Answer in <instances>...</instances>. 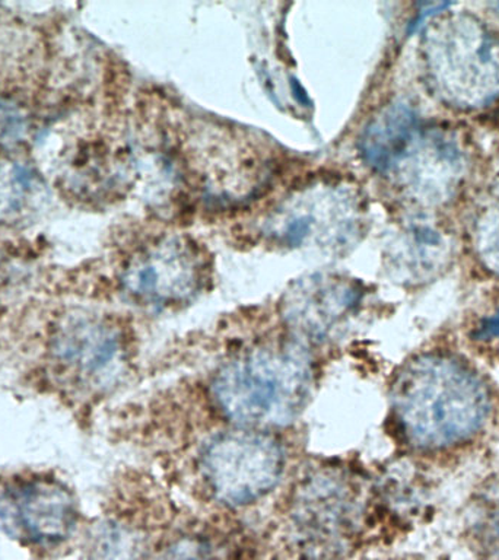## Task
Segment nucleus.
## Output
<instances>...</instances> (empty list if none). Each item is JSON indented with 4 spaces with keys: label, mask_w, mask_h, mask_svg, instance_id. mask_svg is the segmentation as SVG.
I'll return each mask as SVG.
<instances>
[{
    "label": "nucleus",
    "mask_w": 499,
    "mask_h": 560,
    "mask_svg": "<svg viewBox=\"0 0 499 560\" xmlns=\"http://www.w3.org/2000/svg\"><path fill=\"white\" fill-rule=\"evenodd\" d=\"M361 298V288L344 276H309L298 280L285 293V323L300 339L324 340L349 318Z\"/></svg>",
    "instance_id": "obj_7"
},
{
    "label": "nucleus",
    "mask_w": 499,
    "mask_h": 560,
    "mask_svg": "<svg viewBox=\"0 0 499 560\" xmlns=\"http://www.w3.org/2000/svg\"><path fill=\"white\" fill-rule=\"evenodd\" d=\"M473 245L485 269L499 276V187L495 188L477 212Z\"/></svg>",
    "instance_id": "obj_15"
},
{
    "label": "nucleus",
    "mask_w": 499,
    "mask_h": 560,
    "mask_svg": "<svg viewBox=\"0 0 499 560\" xmlns=\"http://www.w3.org/2000/svg\"><path fill=\"white\" fill-rule=\"evenodd\" d=\"M425 72L441 101L460 109L485 107L499 96V37L466 12L433 18L422 37Z\"/></svg>",
    "instance_id": "obj_3"
},
{
    "label": "nucleus",
    "mask_w": 499,
    "mask_h": 560,
    "mask_svg": "<svg viewBox=\"0 0 499 560\" xmlns=\"http://www.w3.org/2000/svg\"><path fill=\"white\" fill-rule=\"evenodd\" d=\"M477 532L486 549L499 556V479L477 499Z\"/></svg>",
    "instance_id": "obj_16"
},
{
    "label": "nucleus",
    "mask_w": 499,
    "mask_h": 560,
    "mask_svg": "<svg viewBox=\"0 0 499 560\" xmlns=\"http://www.w3.org/2000/svg\"><path fill=\"white\" fill-rule=\"evenodd\" d=\"M43 199V184L26 166L0 161V225L28 218Z\"/></svg>",
    "instance_id": "obj_13"
},
{
    "label": "nucleus",
    "mask_w": 499,
    "mask_h": 560,
    "mask_svg": "<svg viewBox=\"0 0 499 560\" xmlns=\"http://www.w3.org/2000/svg\"><path fill=\"white\" fill-rule=\"evenodd\" d=\"M8 503L12 523L35 542L65 540L77 524L74 499L56 481H26L13 490Z\"/></svg>",
    "instance_id": "obj_9"
},
{
    "label": "nucleus",
    "mask_w": 499,
    "mask_h": 560,
    "mask_svg": "<svg viewBox=\"0 0 499 560\" xmlns=\"http://www.w3.org/2000/svg\"><path fill=\"white\" fill-rule=\"evenodd\" d=\"M288 514L300 553L306 560H333L344 555L357 536L361 493L344 468H315L293 490Z\"/></svg>",
    "instance_id": "obj_4"
},
{
    "label": "nucleus",
    "mask_w": 499,
    "mask_h": 560,
    "mask_svg": "<svg viewBox=\"0 0 499 560\" xmlns=\"http://www.w3.org/2000/svg\"><path fill=\"white\" fill-rule=\"evenodd\" d=\"M476 339L498 343L499 341V314L490 315L479 324L476 330Z\"/></svg>",
    "instance_id": "obj_19"
},
{
    "label": "nucleus",
    "mask_w": 499,
    "mask_h": 560,
    "mask_svg": "<svg viewBox=\"0 0 499 560\" xmlns=\"http://www.w3.org/2000/svg\"><path fill=\"white\" fill-rule=\"evenodd\" d=\"M26 130L24 112L11 101H0V144L18 142Z\"/></svg>",
    "instance_id": "obj_18"
},
{
    "label": "nucleus",
    "mask_w": 499,
    "mask_h": 560,
    "mask_svg": "<svg viewBox=\"0 0 499 560\" xmlns=\"http://www.w3.org/2000/svg\"><path fill=\"white\" fill-rule=\"evenodd\" d=\"M158 560H222L212 542L200 536H183L170 542Z\"/></svg>",
    "instance_id": "obj_17"
},
{
    "label": "nucleus",
    "mask_w": 499,
    "mask_h": 560,
    "mask_svg": "<svg viewBox=\"0 0 499 560\" xmlns=\"http://www.w3.org/2000/svg\"><path fill=\"white\" fill-rule=\"evenodd\" d=\"M57 341L66 361L90 376L112 374L125 359L121 332L105 319H69L61 327Z\"/></svg>",
    "instance_id": "obj_10"
},
{
    "label": "nucleus",
    "mask_w": 499,
    "mask_h": 560,
    "mask_svg": "<svg viewBox=\"0 0 499 560\" xmlns=\"http://www.w3.org/2000/svg\"><path fill=\"white\" fill-rule=\"evenodd\" d=\"M314 365L301 341L241 350L223 362L210 385L214 406L240 428L274 431L305 410Z\"/></svg>",
    "instance_id": "obj_2"
},
{
    "label": "nucleus",
    "mask_w": 499,
    "mask_h": 560,
    "mask_svg": "<svg viewBox=\"0 0 499 560\" xmlns=\"http://www.w3.org/2000/svg\"><path fill=\"white\" fill-rule=\"evenodd\" d=\"M467 158L451 131L422 129L397 165L403 182L415 199L425 205H442L459 190L466 175Z\"/></svg>",
    "instance_id": "obj_8"
},
{
    "label": "nucleus",
    "mask_w": 499,
    "mask_h": 560,
    "mask_svg": "<svg viewBox=\"0 0 499 560\" xmlns=\"http://www.w3.org/2000/svg\"><path fill=\"white\" fill-rule=\"evenodd\" d=\"M392 410L407 444L425 451L451 448L471 440L488 422L489 389L460 359L423 353L397 372Z\"/></svg>",
    "instance_id": "obj_1"
},
{
    "label": "nucleus",
    "mask_w": 499,
    "mask_h": 560,
    "mask_svg": "<svg viewBox=\"0 0 499 560\" xmlns=\"http://www.w3.org/2000/svg\"><path fill=\"white\" fill-rule=\"evenodd\" d=\"M287 455L267 431L240 428L219 432L200 451L199 472L218 502L232 508L260 501L282 480Z\"/></svg>",
    "instance_id": "obj_5"
},
{
    "label": "nucleus",
    "mask_w": 499,
    "mask_h": 560,
    "mask_svg": "<svg viewBox=\"0 0 499 560\" xmlns=\"http://www.w3.org/2000/svg\"><path fill=\"white\" fill-rule=\"evenodd\" d=\"M450 254L449 241L440 230L429 225H415L407 234L398 270L406 280L422 282L444 269Z\"/></svg>",
    "instance_id": "obj_12"
},
{
    "label": "nucleus",
    "mask_w": 499,
    "mask_h": 560,
    "mask_svg": "<svg viewBox=\"0 0 499 560\" xmlns=\"http://www.w3.org/2000/svg\"><path fill=\"white\" fill-rule=\"evenodd\" d=\"M420 130L415 109L393 103L381 109L363 130L359 149L367 164L380 173H393Z\"/></svg>",
    "instance_id": "obj_11"
},
{
    "label": "nucleus",
    "mask_w": 499,
    "mask_h": 560,
    "mask_svg": "<svg viewBox=\"0 0 499 560\" xmlns=\"http://www.w3.org/2000/svg\"><path fill=\"white\" fill-rule=\"evenodd\" d=\"M205 278L204 256L195 245L182 238H164L130 258L121 283L134 300L169 308L199 295Z\"/></svg>",
    "instance_id": "obj_6"
},
{
    "label": "nucleus",
    "mask_w": 499,
    "mask_h": 560,
    "mask_svg": "<svg viewBox=\"0 0 499 560\" xmlns=\"http://www.w3.org/2000/svg\"><path fill=\"white\" fill-rule=\"evenodd\" d=\"M489 7L494 9V12L497 13L499 18V2L490 3Z\"/></svg>",
    "instance_id": "obj_20"
},
{
    "label": "nucleus",
    "mask_w": 499,
    "mask_h": 560,
    "mask_svg": "<svg viewBox=\"0 0 499 560\" xmlns=\"http://www.w3.org/2000/svg\"><path fill=\"white\" fill-rule=\"evenodd\" d=\"M147 537L126 521L109 520L92 534L85 560H144Z\"/></svg>",
    "instance_id": "obj_14"
}]
</instances>
